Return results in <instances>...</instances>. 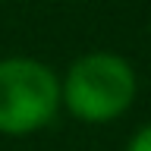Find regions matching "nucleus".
I'll return each instance as SVG.
<instances>
[{
  "label": "nucleus",
  "mask_w": 151,
  "mask_h": 151,
  "mask_svg": "<svg viewBox=\"0 0 151 151\" xmlns=\"http://www.w3.org/2000/svg\"><path fill=\"white\" fill-rule=\"evenodd\" d=\"M139 94V76L126 57L113 50H88L69 63L60 79L63 107L79 123L104 126L129 113Z\"/></svg>",
  "instance_id": "1"
},
{
  "label": "nucleus",
  "mask_w": 151,
  "mask_h": 151,
  "mask_svg": "<svg viewBox=\"0 0 151 151\" xmlns=\"http://www.w3.org/2000/svg\"><path fill=\"white\" fill-rule=\"evenodd\" d=\"M60 107V76L47 63L35 57L0 60V135H35L57 120Z\"/></svg>",
  "instance_id": "2"
},
{
  "label": "nucleus",
  "mask_w": 151,
  "mask_h": 151,
  "mask_svg": "<svg viewBox=\"0 0 151 151\" xmlns=\"http://www.w3.org/2000/svg\"><path fill=\"white\" fill-rule=\"evenodd\" d=\"M126 151H151V123L132 132V139L126 142Z\"/></svg>",
  "instance_id": "3"
}]
</instances>
